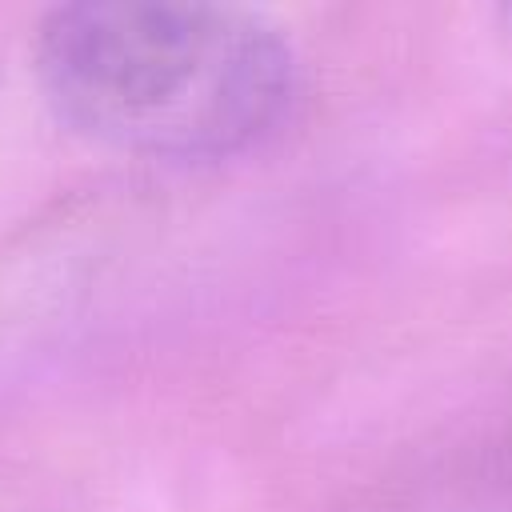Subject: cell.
<instances>
[{
  "label": "cell",
  "mask_w": 512,
  "mask_h": 512,
  "mask_svg": "<svg viewBox=\"0 0 512 512\" xmlns=\"http://www.w3.org/2000/svg\"><path fill=\"white\" fill-rule=\"evenodd\" d=\"M36 84L76 136L164 164H216L272 140L300 60L260 12L196 0H84L36 28Z\"/></svg>",
  "instance_id": "obj_1"
}]
</instances>
